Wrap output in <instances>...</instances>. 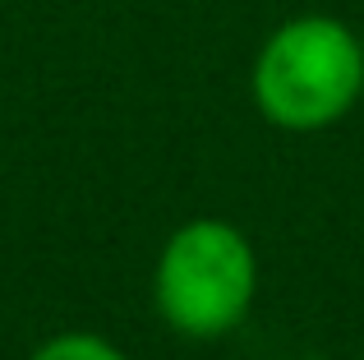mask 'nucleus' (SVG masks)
<instances>
[{
	"label": "nucleus",
	"instance_id": "nucleus-4",
	"mask_svg": "<svg viewBox=\"0 0 364 360\" xmlns=\"http://www.w3.org/2000/svg\"><path fill=\"white\" fill-rule=\"evenodd\" d=\"M360 42H364V33H360Z\"/></svg>",
	"mask_w": 364,
	"mask_h": 360
},
{
	"label": "nucleus",
	"instance_id": "nucleus-1",
	"mask_svg": "<svg viewBox=\"0 0 364 360\" xmlns=\"http://www.w3.org/2000/svg\"><path fill=\"white\" fill-rule=\"evenodd\" d=\"M249 92L267 125L318 134L346 120L364 97V42L337 14H295L263 37Z\"/></svg>",
	"mask_w": 364,
	"mask_h": 360
},
{
	"label": "nucleus",
	"instance_id": "nucleus-3",
	"mask_svg": "<svg viewBox=\"0 0 364 360\" xmlns=\"http://www.w3.org/2000/svg\"><path fill=\"white\" fill-rule=\"evenodd\" d=\"M28 360H129V356H124L116 342L97 337V333H55Z\"/></svg>",
	"mask_w": 364,
	"mask_h": 360
},
{
	"label": "nucleus",
	"instance_id": "nucleus-2",
	"mask_svg": "<svg viewBox=\"0 0 364 360\" xmlns=\"http://www.w3.org/2000/svg\"><path fill=\"white\" fill-rule=\"evenodd\" d=\"M258 296V254L235 222L194 217L166 235L152 268V300L166 328L213 342L245 324Z\"/></svg>",
	"mask_w": 364,
	"mask_h": 360
}]
</instances>
